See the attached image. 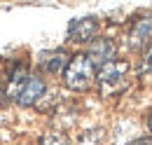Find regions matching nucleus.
<instances>
[{
  "mask_svg": "<svg viewBox=\"0 0 152 145\" xmlns=\"http://www.w3.org/2000/svg\"><path fill=\"white\" fill-rule=\"evenodd\" d=\"M101 31V23L96 17H80L73 19L70 26H68V42L73 45H89L98 37Z\"/></svg>",
  "mask_w": 152,
  "mask_h": 145,
  "instance_id": "39448f33",
  "label": "nucleus"
},
{
  "mask_svg": "<svg viewBox=\"0 0 152 145\" xmlns=\"http://www.w3.org/2000/svg\"><path fill=\"white\" fill-rule=\"evenodd\" d=\"M40 145H73L70 143V136L63 131V129H47L42 136H40Z\"/></svg>",
  "mask_w": 152,
  "mask_h": 145,
  "instance_id": "6e6552de",
  "label": "nucleus"
},
{
  "mask_svg": "<svg viewBox=\"0 0 152 145\" xmlns=\"http://www.w3.org/2000/svg\"><path fill=\"white\" fill-rule=\"evenodd\" d=\"M131 82V63L124 59H115L96 70V87L101 98H117L122 96Z\"/></svg>",
  "mask_w": 152,
  "mask_h": 145,
  "instance_id": "f257e3e1",
  "label": "nucleus"
},
{
  "mask_svg": "<svg viewBox=\"0 0 152 145\" xmlns=\"http://www.w3.org/2000/svg\"><path fill=\"white\" fill-rule=\"evenodd\" d=\"M2 103H5V91H2V87H0V108H2Z\"/></svg>",
  "mask_w": 152,
  "mask_h": 145,
  "instance_id": "ddd939ff",
  "label": "nucleus"
},
{
  "mask_svg": "<svg viewBox=\"0 0 152 145\" xmlns=\"http://www.w3.org/2000/svg\"><path fill=\"white\" fill-rule=\"evenodd\" d=\"M152 40V14H140L129 23L126 31V49L131 52H143Z\"/></svg>",
  "mask_w": 152,
  "mask_h": 145,
  "instance_id": "7ed1b4c3",
  "label": "nucleus"
},
{
  "mask_svg": "<svg viewBox=\"0 0 152 145\" xmlns=\"http://www.w3.org/2000/svg\"><path fill=\"white\" fill-rule=\"evenodd\" d=\"M136 72L138 75H150L152 72V40H150V45L140 52V59L136 63Z\"/></svg>",
  "mask_w": 152,
  "mask_h": 145,
  "instance_id": "9d476101",
  "label": "nucleus"
},
{
  "mask_svg": "<svg viewBox=\"0 0 152 145\" xmlns=\"http://www.w3.org/2000/svg\"><path fill=\"white\" fill-rule=\"evenodd\" d=\"M145 124H148V133H150V138H152V108L148 110V119H145Z\"/></svg>",
  "mask_w": 152,
  "mask_h": 145,
  "instance_id": "f8f14e48",
  "label": "nucleus"
},
{
  "mask_svg": "<svg viewBox=\"0 0 152 145\" xmlns=\"http://www.w3.org/2000/svg\"><path fill=\"white\" fill-rule=\"evenodd\" d=\"M68 61H70V54H68L63 47H56V49L40 52L38 54V68L45 72V75H63Z\"/></svg>",
  "mask_w": 152,
  "mask_h": 145,
  "instance_id": "0eeeda50",
  "label": "nucleus"
},
{
  "mask_svg": "<svg viewBox=\"0 0 152 145\" xmlns=\"http://www.w3.org/2000/svg\"><path fill=\"white\" fill-rule=\"evenodd\" d=\"M84 54L89 56V61L96 66V70L101 68V66H105V63H110L117 59V45H115L113 37H96L94 42H89L87 45V52Z\"/></svg>",
  "mask_w": 152,
  "mask_h": 145,
  "instance_id": "423d86ee",
  "label": "nucleus"
},
{
  "mask_svg": "<svg viewBox=\"0 0 152 145\" xmlns=\"http://www.w3.org/2000/svg\"><path fill=\"white\" fill-rule=\"evenodd\" d=\"M45 94H47L45 77H42L40 72H28V77H26V82L21 84L14 103L21 105V108H31V105H38L40 101L45 98Z\"/></svg>",
  "mask_w": 152,
  "mask_h": 145,
  "instance_id": "20e7f679",
  "label": "nucleus"
},
{
  "mask_svg": "<svg viewBox=\"0 0 152 145\" xmlns=\"http://www.w3.org/2000/svg\"><path fill=\"white\" fill-rule=\"evenodd\" d=\"M63 87L70 91H87L91 84H96V66L89 61L84 52H77L70 56L66 70H63Z\"/></svg>",
  "mask_w": 152,
  "mask_h": 145,
  "instance_id": "f03ea898",
  "label": "nucleus"
},
{
  "mask_svg": "<svg viewBox=\"0 0 152 145\" xmlns=\"http://www.w3.org/2000/svg\"><path fill=\"white\" fill-rule=\"evenodd\" d=\"M77 145H105V131L103 129H89L80 136Z\"/></svg>",
  "mask_w": 152,
  "mask_h": 145,
  "instance_id": "1a4fd4ad",
  "label": "nucleus"
},
{
  "mask_svg": "<svg viewBox=\"0 0 152 145\" xmlns=\"http://www.w3.org/2000/svg\"><path fill=\"white\" fill-rule=\"evenodd\" d=\"M126 145H152V138L150 136H138V138H133L131 143H126Z\"/></svg>",
  "mask_w": 152,
  "mask_h": 145,
  "instance_id": "9b49d317",
  "label": "nucleus"
}]
</instances>
